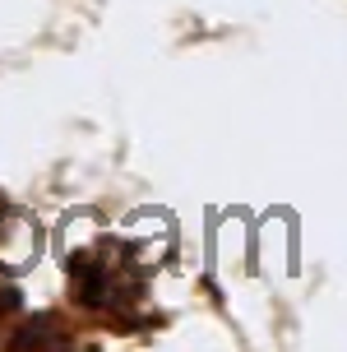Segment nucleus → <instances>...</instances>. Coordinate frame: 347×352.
Wrapping results in <instances>:
<instances>
[{
  "instance_id": "nucleus-1",
  "label": "nucleus",
  "mask_w": 347,
  "mask_h": 352,
  "mask_svg": "<svg viewBox=\"0 0 347 352\" xmlns=\"http://www.w3.org/2000/svg\"><path fill=\"white\" fill-rule=\"evenodd\" d=\"M10 311H14V287H5V283H0V320L10 316Z\"/></svg>"
}]
</instances>
